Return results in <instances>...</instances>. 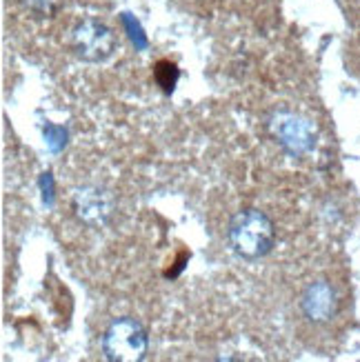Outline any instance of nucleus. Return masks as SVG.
Returning <instances> with one entry per match:
<instances>
[{
	"label": "nucleus",
	"instance_id": "5",
	"mask_svg": "<svg viewBox=\"0 0 360 362\" xmlns=\"http://www.w3.org/2000/svg\"><path fill=\"white\" fill-rule=\"evenodd\" d=\"M71 209L81 223L89 227H103L114 214V198L105 189L87 185L74 192Z\"/></svg>",
	"mask_w": 360,
	"mask_h": 362
},
{
	"label": "nucleus",
	"instance_id": "8",
	"mask_svg": "<svg viewBox=\"0 0 360 362\" xmlns=\"http://www.w3.org/2000/svg\"><path fill=\"white\" fill-rule=\"evenodd\" d=\"M45 138H47V145H50L52 151H60L62 147L67 145V132L62 127H56V124H47Z\"/></svg>",
	"mask_w": 360,
	"mask_h": 362
},
{
	"label": "nucleus",
	"instance_id": "9",
	"mask_svg": "<svg viewBox=\"0 0 360 362\" xmlns=\"http://www.w3.org/2000/svg\"><path fill=\"white\" fill-rule=\"evenodd\" d=\"M62 0H23V5L36 16H52L58 11Z\"/></svg>",
	"mask_w": 360,
	"mask_h": 362
},
{
	"label": "nucleus",
	"instance_id": "3",
	"mask_svg": "<svg viewBox=\"0 0 360 362\" xmlns=\"http://www.w3.org/2000/svg\"><path fill=\"white\" fill-rule=\"evenodd\" d=\"M269 132L276 143L283 147L291 158H301L316 147V127L314 122L291 114V112H276L269 118Z\"/></svg>",
	"mask_w": 360,
	"mask_h": 362
},
{
	"label": "nucleus",
	"instance_id": "2",
	"mask_svg": "<svg viewBox=\"0 0 360 362\" xmlns=\"http://www.w3.org/2000/svg\"><path fill=\"white\" fill-rule=\"evenodd\" d=\"M149 338L134 318H118L103 334V354L109 362H140L147 356Z\"/></svg>",
	"mask_w": 360,
	"mask_h": 362
},
{
	"label": "nucleus",
	"instance_id": "7",
	"mask_svg": "<svg viewBox=\"0 0 360 362\" xmlns=\"http://www.w3.org/2000/svg\"><path fill=\"white\" fill-rule=\"evenodd\" d=\"M178 67L174 65V62H169V60H161L158 65H156L153 69V78H156V83H158V87L165 91V93H171L178 83Z\"/></svg>",
	"mask_w": 360,
	"mask_h": 362
},
{
	"label": "nucleus",
	"instance_id": "6",
	"mask_svg": "<svg viewBox=\"0 0 360 362\" xmlns=\"http://www.w3.org/2000/svg\"><path fill=\"white\" fill-rule=\"evenodd\" d=\"M301 309L311 322H330L338 311L336 289L327 280L311 282L301 298Z\"/></svg>",
	"mask_w": 360,
	"mask_h": 362
},
{
	"label": "nucleus",
	"instance_id": "4",
	"mask_svg": "<svg viewBox=\"0 0 360 362\" xmlns=\"http://www.w3.org/2000/svg\"><path fill=\"white\" fill-rule=\"evenodd\" d=\"M71 47L78 58L87 62H105L116 49L114 31L100 21H83L71 31Z\"/></svg>",
	"mask_w": 360,
	"mask_h": 362
},
{
	"label": "nucleus",
	"instance_id": "10",
	"mask_svg": "<svg viewBox=\"0 0 360 362\" xmlns=\"http://www.w3.org/2000/svg\"><path fill=\"white\" fill-rule=\"evenodd\" d=\"M122 23H124V27L129 29V38L136 42L138 49H145V47H147V40H145V36H143V29H140V25L134 23V21L129 18V13H124V16H122Z\"/></svg>",
	"mask_w": 360,
	"mask_h": 362
},
{
	"label": "nucleus",
	"instance_id": "1",
	"mask_svg": "<svg viewBox=\"0 0 360 362\" xmlns=\"http://www.w3.org/2000/svg\"><path fill=\"white\" fill-rule=\"evenodd\" d=\"M229 247L245 260L265 258L276 245V227L258 209H243L231 218L227 229Z\"/></svg>",
	"mask_w": 360,
	"mask_h": 362
},
{
	"label": "nucleus",
	"instance_id": "11",
	"mask_svg": "<svg viewBox=\"0 0 360 362\" xmlns=\"http://www.w3.org/2000/svg\"><path fill=\"white\" fill-rule=\"evenodd\" d=\"M40 189H42V200H45V204H54V178H52V174L47 171V174H42L40 176Z\"/></svg>",
	"mask_w": 360,
	"mask_h": 362
}]
</instances>
